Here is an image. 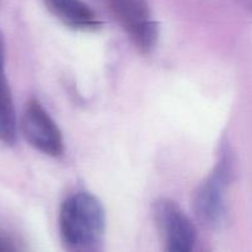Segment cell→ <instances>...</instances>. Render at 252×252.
Listing matches in <instances>:
<instances>
[{
    "label": "cell",
    "mask_w": 252,
    "mask_h": 252,
    "mask_svg": "<svg viewBox=\"0 0 252 252\" xmlns=\"http://www.w3.org/2000/svg\"><path fill=\"white\" fill-rule=\"evenodd\" d=\"M59 233L70 251H95L102 244L106 213L101 202L89 192H76L62 203Z\"/></svg>",
    "instance_id": "1"
},
{
    "label": "cell",
    "mask_w": 252,
    "mask_h": 252,
    "mask_svg": "<svg viewBox=\"0 0 252 252\" xmlns=\"http://www.w3.org/2000/svg\"><path fill=\"white\" fill-rule=\"evenodd\" d=\"M233 175V158L224 149L220 159L196 189L193 197V211L197 219L208 229H218L224 224L228 213L226 191Z\"/></svg>",
    "instance_id": "2"
},
{
    "label": "cell",
    "mask_w": 252,
    "mask_h": 252,
    "mask_svg": "<svg viewBox=\"0 0 252 252\" xmlns=\"http://www.w3.org/2000/svg\"><path fill=\"white\" fill-rule=\"evenodd\" d=\"M110 9L140 53L148 54L155 48L159 26L147 0H110Z\"/></svg>",
    "instance_id": "3"
},
{
    "label": "cell",
    "mask_w": 252,
    "mask_h": 252,
    "mask_svg": "<svg viewBox=\"0 0 252 252\" xmlns=\"http://www.w3.org/2000/svg\"><path fill=\"white\" fill-rule=\"evenodd\" d=\"M20 130L31 147L48 157H59L64 152L61 129L37 98H30L22 110Z\"/></svg>",
    "instance_id": "4"
},
{
    "label": "cell",
    "mask_w": 252,
    "mask_h": 252,
    "mask_svg": "<svg viewBox=\"0 0 252 252\" xmlns=\"http://www.w3.org/2000/svg\"><path fill=\"white\" fill-rule=\"evenodd\" d=\"M153 216L166 251L189 252L197 240L196 228L191 219L176 202L169 198L158 199Z\"/></svg>",
    "instance_id": "5"
},
{
    "label": "cell",
    "mask_w": 252,
    "mask_h": 252,
    "mask_svg": "<svg viewBox=\"0 0 252 252\" xmlns=\"http://www.w3.org/2000/svg\"><path fill=\"white\" fill-rule=\"evenodd\" d=\"M48 11L70 29L96 31L102 22L89 5L81 0H42Z\"/></svg>",
    "instance_id": "6"
},
{
    "label": "cell",
    "mask_w": 252,
    "mask_h": 252,
    "mask_svg": "<svg viewBox=\"0 0 252 252\" xmlns=\"http://www.w3.org/2000/svg\"><path fill=\"white\" fill-rule=\"evenodd\" d=\"M16 138V113L5 71V39L0 31V142L2 144L14 145Z\"/></svg>",
    "instance_id": "7"
},
{
    "label": "cell",
    "mask_w": 252,
    "mask_h": 252,
    "mask_svg": "<svg viewBox=\"0 0 252 252\" xmlns=\"http://www.w3.org/2000/svg\"><path fill=\"white\" fill-rule=\"evenodd\" d=\"M15 244L6 236L0 235V251H12L15 250Z\"/></svg>",
    "instance_id": "8"
}]
</instances>
